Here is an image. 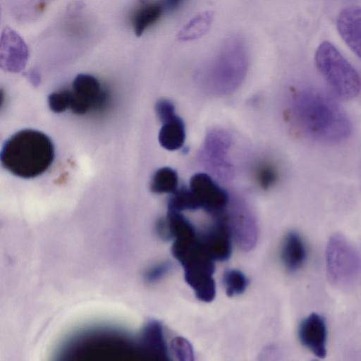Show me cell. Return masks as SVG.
<instances>
[{"label": "cell", "instance_id": "11", "mask_svg": "<svg viewBox=\"0 0 361 361\" xmlns=\"http://www.w3.org/2000/svg\"><path fill=\"white\" fill-rule=\"evenodd\" d=\"M230 139L224 131L214 130L206 137L202 151L203 161L211 171L220 178H226L231 171L227 161Z\"/></svg>", "mask_w": 361, "mask_h": 361}, {"label": "cell", "instance_id": "25", "mask_svg": "<svg viewBox=\"0 0 361 361\" xmlns=\"http://www.w3.org/2000/svg\"><path fill=\"white\" fill-rule=\"evenodd\" d=\"M277 178V174L274 169L269 165H262L257 171V179L259 184L264 188L272 185Z\"/></svg>", "mask_w": 361, "mask_h": 361}, {"label": "cell", "instance_id": "18", "mask_svg": "<svg viewBox=\"0 0 361 361\" xmlns=\"http://www.w3.org/2000/svg\"><path fill=\"white\" fill-rule=\"evenodd\" d=\"M164 219L170 238L176 240L197 235L193 225L180 212L168 209Z\"/></svg>", "mask_w": 361, "mask_h": 361}, {"label": "cell", "instance_id": "5", "mask_svg": "<svg viewBox=\"0 0 361 361\" xmlns=\"http://www.w3.org/2000/svg\"><path fill=\"white\" fill-rule=\"evenodd\" d=\"M317 69L341 99L349 100L358 95L361 90L360 78L348 60L331 42L324 41L315 54Z\"/></svg>", "mask_w": 361, "mask_h": 361}, {"label": "cell", "instance_id": "13", "mask_svg": "<svg viewBox=\"0 0 361 361\" xmlns=\"http://www.w3.org/2000/svg\"><path fill=\"white\" fill-rule=\"evenodd\" d=\"M336 27L345 44L361 59V7L342 9L336 19Z\"/></svg>", "mask_w": 361, "mask_h": 361}, {"label": "cell", "instance_id": "6", "mask_svg": "<svg viewBox=\"0 0 361 361\" xmlns=\"http://www.w3.org/2000/svg\"><path fill=\"white\" fill-rule=\"evenodd\" d=\"M326 266L329 278L334 283H346L355 279L361 269L360 255L344 236L333 235L326 248Z\"/></svg>", "mask_w": 361, "mask_h": 361}, {"label": "cell", "instance_id": "9", "mask_svg": "<svg viewBox=\"0 0 361 361\" xmlns=\"http://www.w3.org/2000/svg\"><path fill=\"white\" fill-rule=\"evenodd\" d=\"M189 188L201 208L213 217L225 214L228 202V195L210 176L204 173L195 174L190 179Z\"/></svg>", "mask_w": 361, "mask_h": 361}, {"label": "cell", "instance_id": "2", "mask_svg": "<svg viewBox=\"0 0 361 361\" xmlns=\"http://www.w3.org/2000/svg\"><path fill=\"white\" fill-rule=\"evenodd\" d=\"M291 111L300 130L314 140L335 143L350 134L352 124L345 110L329 94L314 87L298 92Z\"/></svg>", "mask_w": 361, "mask_h": 361}, {"label": "cell", "instance_id": "4", "mask_svg": "<svg viewBox=\"0 0 361 361\" xmlns=\"http://www.w3.org/2000/svg\"><path fill=\"white\" fill-rule=\"evenodd\" d=\"M247 53L239 39H229L204 73V82L209 91L226 94L235 90L246 73Z\"/></svg>", "mask_w": 361, "mask_h": 361}, {"label": "cell", "instance_id": "17", "mask_svg": "<svg viewBox=\"0 0 361 361\" xmlns=\"http://www.w3.org/2000/svg\"><path fill=\"white\" fill-rule=\"evenodd\" d=\"M158 138L161 146L167 150L174 151L180 149L185 139L183 120L176 116L163 123Z\"/></svg>", "mask_w": 361, "mask_h": 361}, {"label": "cell", "instance_id": "19", "mask_svg": "<svg viewBox=\"0 0 361 361\" xmlns=\"http://www.w3.org/2000/svg\"><path fill=\"white\" fill-rule=\"evenodd\" d=\"M178 174L171 168L162 167L154 173L150 182V190L154 193L173 194L178 190Z\"/></svg>", "mask_w": 361, "mask_h": 361}, {"label": "cell", "instance_id": "23", "mask_svg": "<svg viewBox=\"0 0 361 361\" xmlns=\"http://www.w3.org/2000/svg\"><path fill=\"white\" fill-rule=\"evenodd\" d=\"M170 348L176 361H195L191 344L185 338L176 336L170 341Z\"/></svg>", "mask_w": 361, "mask_h": 361}, {"label": "cell", "instance_id": "14", "mask_svg": "<svg viewBox=\"0 0 361 361\" xmlns=\"http://www.w3.org/2000/svg\"><path fill=\"white\" fill-rule=\"evenodd\" d=\"M307 252L301 235L290 231L286 235L281 246V259L287 270L294 272L300 269L305 264Z\"/></svg>", "mask_w": 361, "mask_h": 361}, {"label": "cell", "instance_id": "10", "mask_svg": "<svg viewBox=\"0 0 361 361\" xmlns=\"http://www.w3.org/2000/svg\"><path fill=\"white\" fill-rule=\"evenodd\" d=\"M214 218L209 228L198 236L214 261H225L231 257L232 251V233L228 217L225 213Z\"/></svg>", "mask_w": 361, "mask_h": 361}, {"label": "cell", "instance_id": "20", "mask_svg": "<svg viewBox=\"0 0 361 361\" xmlns=\"http://www.w3.org/2000/svg\"><path fill=\"white\" fill-rule=\"evenodd\" d=\"M212 14L210 12H202L193 18L180 30L178 37L186 41L197 39L204 34L210 26Z\"/></svg>", "mask_w": 361, "mask_h": 361}, {"label": "cell", "instance_id": "3", "mask_svg": "<svg viewBox=\"0 0 361 361\" xmlns=\"http://www.w3.org/2000/svg\"><path fill=\"white\" fill-rule=\"evenodd\" d=\"M54 156L53 142L46 134L24 129L6 140L0 159L4 168L14 176L32 178L48 170Z\"/></svg>", "mask_w": 361, "mask_h": 361}, {"label": "cell", "instance_id": "7", "mask_svg": "<svg viewBox=\"0 0 361 361\" xmlns=\"http://www.w3.org/2000/svg\"><path fill=\"white\" fill-rule=\"evenodd\" d=\"M171 252L182 265L184 277L213 276L214 260L206 250L199 236L176 239L174 240Z\"/></svg>", "mask_w": 361, "mask_h": 361}, {"label": "cell", "instance_id": "12", "mask_svg": "<svg viewBox=\"0 0 361 361\" xmlns=\"http://www.w3.org/2000/svg\"><path fill=\"white\" fill-rule=\"evenodd\" d=\"M298 336L300 343L320 358L326 355L327 329L325 320L312 313L299 324Z\"/></svg>", "mask_w": 361, "mask_h": 361}, {"label": "cell", "instance_id": "24", "mask_svg": "<svg viewBox=\"0 0 361 361\" xmlns=\"http://www.w3.org/2000/svg\"><path fill=\"white\" fill-rule=\"evenodd\" d=\"M71 92L69 90H60L51 93L48 97L50 109L55 113H61L70 109Z\"/></svg>", "mask_w": 361, "mask_h": 361}, {"label": "cell", "instance_id": "15", "mask_svg": "<svg viewBox=\"0 0 361 361\" xmlns=\"http://www.w3.org/2000/svg\"><path fill=\"white\" fill-rule=\"evenodd\" d=\"M180 1L149 3L142 6L135 13L133 25L135 34L142 35L144 30L157 22L166 11H173L179 6Z\"/></svg>", "mask_w": 361, "mask_h": 361}, {"label": "cell", "instance_id": "22", "mask_svg": "<svg viewBox=\"0 0 361 361\" xmlns=\"http://www.w3.org/2000/svg\"><path fill=\"white\" fill-rule=\"evenodd\" d=\"M223 283L226 295L232 297L244 293L248 286L249 281L240 271L231 269L224 274Z\"/></svg>", "mask_w": 361, "mask_h": 361}, {"label": "cell", "instance_id": "16", "mask_svg": "<svg viewBox=\"0 0 361 361\" xmlns=\"http://www.w3.org/2000/svg\"><path fill=\"white\" fill-rule=\"evenodd\" d=\"M233 212L231 219H228L231 233L235 235L238 244L244 248H250L256 240L255 227L250 215L242 207Z\"/></svg>", "mask_w": 361, "mask_h": 361}, {"label": "cell", "instance_id": "1", "mask_svg": "<svg viewBox=\"0 0 361 361\" xmlns=\"http://www.w3.org/2000/svg\"><path fill=\"white\" fill-rule=\"evenodd\" d=\"M51 361H176L164 325L150 319L136 331L95 324L71 334Z\"/></svg>", "mask_w": 361, "mask_h": 361}, {"label": "cell", "instance_id": "27", "mask_svg": "<svg viewBox=\"0 0 361 361\" xmlns=\"http://www.w3.org/2000/svg\"><path fill=\"white\" fill-rule=\"evenodd\" d=\"M171 268L169 263H163L156 267H154L149 273V279L151 281H155L164 276Z\"/></svg>", "mask_w": 361, "mask_h": 361}, {"label": "cell", "instance_id": "26", "mask_svg": "<svg viewBox=\"0 0 361 361\" xmlns=\"http://www.w3.org/2000/svg\"><path fill=\"white\" fill-rule=\"evenodd\" d=\"M155 111L162 123L176 116L173 103L167 99L157 101Z\"/></svg>", "mask_w": 361, "mask_h": 361}, {"label": "cell", "instance_id": "8", "mask_svg": "<svg viewBox=\"0 0 361 361\" xmlns=\"http://www.w3.org/2000/svg\"><path fill=\"white\" fill-rule=\"evenodd\" d=\"M70 109L75 114H85L90 110L101 107L106 94L99 80L88 74L78 75L72 85Z\"/></svg>", "mask_w": 361, "mask_h": 361}, {"label": "cell", "instance_id": "21", "mask_svg": "<svg viewBox=\"0 0 361 361\" xmlns=\"http://www.w3.org/2000/svg\"><path fill=\"white\" fill-rule=\"evenodd\" d=\"M167 208L180 212L184 210H196L201 206L190 188H181L171 194Z\"/></svg>", "mask_w": 361, "mask_h": 361}]
</instances>
